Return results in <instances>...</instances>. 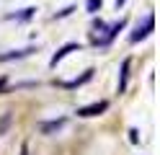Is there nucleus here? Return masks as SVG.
<instances>
[{
  "label": "nucleus",
  "instance_id": "12",
  "mask_svg": "<svg viewBox=\"0 0 160 155\" xmlns=\"http://www.w3.org/2000/svg\"><path fill=\"white\" fill-rule=\"evenodd\" d=\"M21 155H28V145H23V147H21Z\"/></svg>",
  "mask_w": 160,
  "mask_h": 155
},
{
  "label": "nucleus",
  "instance_id": "6",
  "mask_svg": "<svg viewBox=\"0 0 160 155\" xmlns=\"http://www.w3.org/2000/svg\"><path fill=\"white\" fill-rule=\"evenodd\" d=\"M129 65H132L129 59L122 62V70H119V93L127 90V83H129Z\"/></svg>",
  "mask_w": 160,
  "mask_h": 155
},
{
  "label": "nucleus",
  "instance_id": "3",
  "mask_svg": "<svg viewBox=\"0 0 160 155\" xmlns=\"http://www.w3.org/2000/svg\"><path fill=\"white\" fill-rule=\"evenodd\" d=\"M152 28H155V16L150 13V16L145 18V23H142V28L137 26V31H134V34L129 36V39H132V41H139V39H145V36H147V34H150V31H152Z\"/></svg>",
  "mask_w": 160,
  "mask_h": 155
},
{
  "label": "nucleus",
  "instance_id": "1",
  "mask_svg": "<svg viewBox=\"0 0 160 155\" xmlns=\"http://www.w3.org/2000/svg\"><path fill=\"white\" fill-rule=\"evenodd\" d=\"M106 109H108V101H96V103H91V106H80L78 109V116H83V119L98 116V114H103Z\"/></svg>",
  "mask_w": 160,
  "mask_h": 155
},
{
  "label": "nucleus",
  "instance_id": "8",
  "mask_svg": "<svg viewBox=\"0 0 160 155\" xmlns=\"http://www.w3.org/2000/svg\"><path fill=\"white\" fill-rule=\"evenodd\" d=\"M36 16V8H23L18 16H11V18H16V21H28V18H34Z\"/></svg>",
  "mask_w": 160,
  "mask_h": 155
},
{
  "label": "nucleus",
  "instance_id": "2",
  "mask_svg": "<svg viewBox=\"0 0 160 155\" xmlns=\"http://www.w3.org/2000/svg\"><path fill=\"white\" fill-rule=\"evenodd\" d=\"M67 124V119L65 116H59V119H49V121H42L39 124V132L42 134H54V132H59Z\"/></svg>",
  "mask_w": 160,
  "mask_h": 155
},
{
  "label": "nucleus",
  "instance_id": "4",
  "mask_svg": "<svg viewBox=\"0 0 160 155\" xmlns=\"http://www.w3.org/2000/svg\"><path fill=\"white\" fill-rule=\"evenodd\" d=\"M70 52H80V44H65V47H59V49L54 52V54H52L49 65H52V67H57V62H59V59H65V57L70 54Z\"/></svg>",
  "mask_w": 160,
  "mask_h": 155
},
{
  "label": "nucleus",
  "instance_id": "11",
  "mask_svg": "<svg viewBox=\"0 0 160 155\" xmlns=\"http://www.w3.org/2000/svg\"><path fill=\"white\" fill-rule=\"evenodd\" d=\"M5 85H8V80H5V78H0V93L5 90Z\"/></svg>",
  "mask_w": 160,
  "mask_h": 155
},
{
  "label": "nucleus",
  "instance_id": "5",
  "mask_svg": "<svg viewBox=\"0 0 160 155\" xmlns=\"http://www.w3.org/2000/svg\"><path fill=\"white\" fill-rule=\"evenodd\" d=\"M34 52V47H26V49H13V52H5L0 54V62H11V59H21V57H28Z\"/></svg>",
  "mask_w": 160,
  "mask_h": 155
},
{
  "label": "nucleus",
  "instance_id": "7",
  "mask_svg": "<svg viewBox=\"0 0 160 155\" xmlns=\"http://www.w3.org/2000/svg\"><path fill=\"white\" fill-rule=\"evenodd\" d=\"M91 78H93V70H85L78 80H67V83H59V85H62V88H80V85H85Z\"/></svg>",
  "mask_w": 160,
  "mask_h": 155
},
{
  "label": "nucleus",
  "instance_id": "10",
  "mask_svg": "<svg viewBox=\"0 0 160 155\" xmlns=\"http://www.w3.org/2000/svg\"><path fill=\"white\" fill-rule=\"evenodd\" d=\"M72 5H70V8H65V10H59V13H54V18H65V16H70V13H72Z\"/></svg>",
  "mask_w": 160,
  "mask_h": 155
},
{
  "label": "nucleus",
  "instance_id": "9",
  "mask_svg": "<svg viewBox=\"0 0 160 155\" xmlns=\"http://www.w3.org/2000/svg\"><path fill=\"white\" fill-rule=\"evenodd\" d=\"M101 5H103V0H88V3H85L88 13H98V10H101Z\"/></svg>",
  "mask_w": 160,
  "mask_h": 155
}]
</instances>
